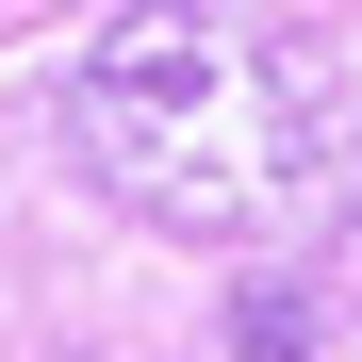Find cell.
Listing matches in <instances>:
<instances>
[{
    "label": "cell",
    "mask_w": 362,
    "mask_h": 362,
    "mask_svg": "<svg viewBox=\"0 0 362 362\" xmlns=\"http://www.w3.org/2000/svg\"><path fill=\"white\" fill-rule=\"evenodd\" d=\"M66 148L115 214L214 264H296L362 198V99L264 0H132L66 83Z\"/></svg>",
    "instance_id": "cell-1"
},
{
    "label": "cell",
    "mask_w": 362,
    "mask_h": 362,
    "mask_svg": "<svg viewBox=\"0 0 362 362\" xmlns=\"http://www.w3.org/2000/svg\"><path fill=\"white\" fill-rule=\"evenodd\" d=\"M230 346H247V362H296V346H313V296H280V280H264L247 313H230Z\"/></svg>",
    "instance_id": "cell-2"
}]
</instances>
